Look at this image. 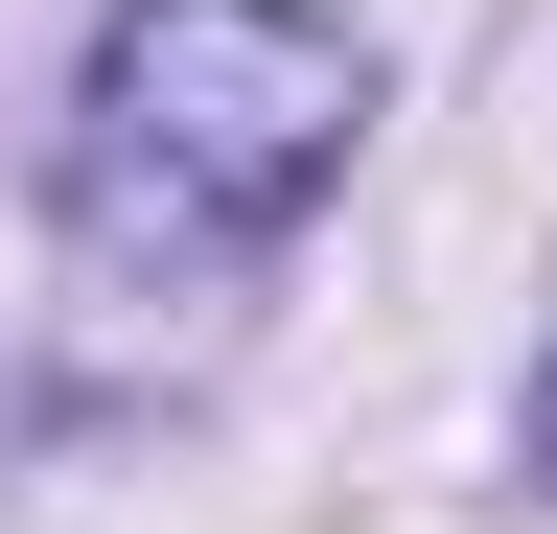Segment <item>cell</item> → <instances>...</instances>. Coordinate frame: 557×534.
<instances>
[{
    "mask_svg": "<svg viewBox=\"0 0 557 534\" xmlns=\"http://www.w3.org/2000/svg\"><path fill=\"white\" fill-rule=\"evenodd\" d=\"M534 464H557V372H534Z\"/></svg>",
    "mask_w": 557,
    "mask_h": 534,
    "instance_id": "obj_2",
    "label": "cell"
},
{
    "mask_svg": "<svg viewBox=\"0 0 557 534\" xmlns=\"http://www.w3.org/2000/svg\"><path fill=\"white\" fill-rule=\"evenodd\" d=\"M348 116H372V47L325 0H116L70 94V233L116 280H209L348 186Z\"/></svg>",
    "mask_w": 557,
    "mask_h": 534,
    "instance_id": "obj_1",
    "label": "cell"
}]
</instances>
